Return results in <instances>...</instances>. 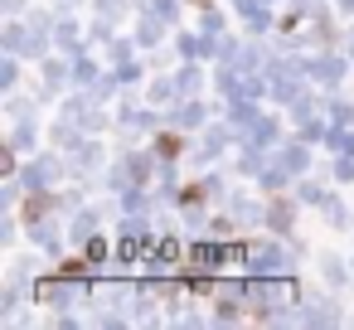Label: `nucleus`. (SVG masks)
I'll return each mask as SVG.
<instances>
[{
    "mask_svg": "<svg viewBox=\"0 0 354 330\" xmlns=\"http://www.w3.org/2000/svg\"><path fill=\"white\" fill-rule=\"evenodd\" d=\"M102 257H107V243L93 238V243H88V262H102Z\"/></svg>",
    "mask_w": 354,
    "mask_h": 330,
    "instance_id": "3",
    "label": "nucleus"
},
{
    "mask_svg": "<svg viewBox=\"0 0 354 330\" xmlns=\"http://www.w3.org/2000/svg\"><path fill=\"white\" fill-rule=\"evenodd\" d=\"M117 253H122V257H136V253H141V238H127V243H122Z\"/></svg>",
    "mask_w": 354,
    "mask_h": 330,
    "instance_id": "4",
    "label": "nucleus"
},
{
    "mask_svg": "<svg viewBox=\"0 0 354 330\" xmlns=\"http://www.w3.org/2000/svg\"><path fill=\"white\" fill-rule=\"evenodd\" d=\"M194 257H199L204 267H218V262H238L243 248H194Z\"/></svg>",
    "mask_w": 354,
    "mask_h": 330,
    "instance_id": "1",
    "label": "nucleus"
},
{
    "mask_svg": "<svg viewBox=\"0 0 354 330\" xmlns=\"http://www.w3.org/2000/svg\"><path fill=\"white\" fill-rule=\"evenodd\" d=\"M156 146H160V156H180V136H160Z\"/></svg>",
    "mask_w": 354,
    "mask_h": 330,
    "instance_id": "2",
    "label": "nucleus"
}]
</instances>
